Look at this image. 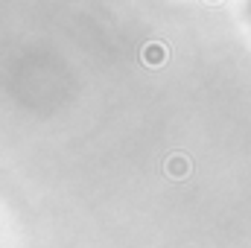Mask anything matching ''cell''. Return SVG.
<instances>
[{"label": "cell", "instance_id": "cell-1", "mask_svg": "<svg viewBox=\"0 0 251 248\" xmlns=\"http://www.w3.org/2000/svg\"><path fill=\"white\" fill-rule=\"evenodd\" d=\"M167 170H170L173 175H184V173H187V161H184V158H170Z\"/></svg>", "mask_w": 251, "mask_h": 248}, {"label": "cell", "instance_id": "cell-2", "mask_svg": "<svg viewBox=\"0 0 251 248\" xmlns=\"http://www.w3.org/2000/svg\"><path fill=\"white\" fill-rule=\"evenodd\" d=\"M143 59L152 62V64H158L164 59V50H161V47H146V50H143Z\"/></svg>", "mask_w": 251, "mask_h": 248}]
</instances>
